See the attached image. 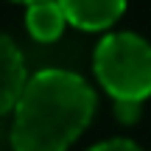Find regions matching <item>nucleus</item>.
<instances>
[{"label": "nucleus", "instance_id": "1", "mask_svg": "<svg viewBox=\"0 0 151 151\" xmlns=\"http://www.w3.org/2000/svg\"><path fill=\"white\" fill-rule=\"evenodd\" d=\"M95 115V92L70 70L28 76L14 104V151H65Z\"/></svg>", "mask_w": 151, "mask_h": 151}, {"label": "nucleus", "instance_id": "2", "mask_svg": "<svg viewBox=\"0 0 151 151\" xmlns=\"http://www.w3.org/2000/svg\"><path fill=\"white\" fill-rule=\"evenodd\" d=\"M92 70L115 101L143 104L151 95V42L132 31L106 34L95 48Z\"/></svg>", "mask_w": 151, "mask_h": 151}, {"label": "nucleus", "instance_id": "3", "mask_svg": "<svg viewBox=\"0 0 151 151\" xmlns=\"http://www.w3.org/2000/svg\"><path fill=\"white\" fill-rule=\"evenodd\" d=\"M67 22L81 31H106L123 17L126 0H59Z\"/></svg>", "mask_w": 151, "mask_h": 151}, {"label": "nucleus", "instance_id": "4", "mask_svg": "<svg viewBox=\"0 0 151 151\" xmlns=\"http://www.w3.org/2000/svg\"><path fill=\"white\" fill-rule=\"evenodd\" d=\"M25 62L22 53L6 34H0V115L14 109L22 87H25Z\"/></svg>", "mask_w": 151, "mask_h": 151}, {"label": "nucleus", "instance_id": "5", "mask_svg": "<svg viewBox=\"0 0 151 151\" xmlns=\"http://www.w3.org/2000/svg\"><path fill=\"white\" fill-rule=\"evenodd\" d=\"M65 25H70L59 0H37L25 9V28L39 42H53L62 37Z\"/></svg>", "mask_w": 151, "mask_h": 151}, {"label": "nucleus", "instance_id": "6", "mask_svg": "<svg viewBox=\"0 0 151 151\" xmlns=\"http://www.w3.org/2000/svg\"><path fill=\"white\" fill-rule=\"evenodd\" d=\"M140 106H143V104H134V101H115L118 118L123 120V123H132V120H137V115H140Z\"/></svg>", "mask_w": 151, "mask_h": 151}, {"label": "nucleus", "instance_id": "7", "mask_svg": "<svg viewBox=\"0 0 151 151\" xmlns=\"http://www.w3.org/2000/svg\"><path fill=\"white\" fill-rule=\"evenodd\" d=\"M90 151H140V146L132 140H123V137H118V140H106V143H98L95 148Z\"/></svg>", "mask_w": 151, "mask_h": 151}, {"label": "nucleus", "instance_id": "8", "mask_svg": "<svg viewBox=\"0 0 151 151\" xmlns=\"http://www.w3.org/2000/svg\"><path fill=\"white\" fill-rule=\"evenodd\" d=\"M17 3H25L28 6V3H37V0H17Z\"/></svg>", "mask_w": 151, "mask_h": 151}]
</instances>
